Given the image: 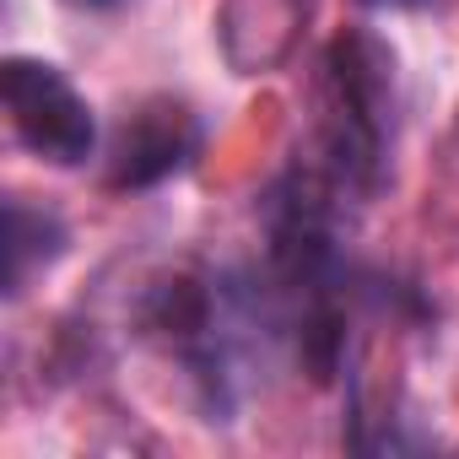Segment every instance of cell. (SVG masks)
Returning <instances> with one entry per match:
<instances>
[{
	"instance_id": "1",
	"label": "cell",
	"mask_w": 459,
	"mask_h": 459,
	"mask_svg": "<svg viewBox=\"0 0 459 459\" xmlns=\"http://www.w3.org/2000/svg\"><path fill=\"white\" fill-rule=\"evenodd\" d=\"M394 49L373 28H346L330 39L314 87V135L303 162L319 168L351 205H368L384 189L394 146Z\"/></svg>"
},
{
	"instance_id": "2",
	"label": "cell",
	"mask_w": 459,
	"mask_h": 459,
	"mask_svg": "<svg viewBox=\"0 0 459 459\" xmlns=\"http://www.w3.org/2000/svg\"><path fill=\"white\" fill-rule=\"evenodd\" d=\"M0 98L12 114L17 146H28L49 168H82L98 152V119L92 103L71 87V76L49 60L12 55L0 65Z\"/></svg>"
},
{
	"instance_id": "3",
	"label": "cell",
	"mask_w": 459,
	"mask_h": 459,
	"mask_svg": "<svg viewBox=\"0 0 459 459\" xmlns=\"http://www.w3.org/2000/svg\"><path fill=\"white\" fill-rule=\"evenodd\" d=\"M205 130L195 119L189 103L178 98H146L135 103L119 130H114V146H108V189H157L168 184L173 173H184L200 152Z\"/></svg>"
},
{
	"instance_id": "4",
	"label": "cell",
	"mask_w": 459,
	"mask_h": 459,
	"mask_svg": "<svg viewBox=\"0 0 459 459\" xmlns=\"http://www.w3.org/2000/svg\"><path fill=\"white\" fill-rule=\"evenodd\" d=\"M71 233L49 205H28L22 195L6 200V227H0V260H6V298H22L33 276H44L65 255Z\"/></svg>"
},
{
	"instance_id": "5",
	"label": "cell",
	"mask_w": 459,
	"mask_h": 459,
	"mask_svg": "<svg viewBox=\"0 0 459 459\" xmlns=\"http://www.w3.org/2000/svg\"><path fill=\"white\" fill-rule=\"evenodd\" d=\"M362 12H427V6H443V0H357Z\"/></svg>"
},
{
	"instance_id": "6",
	"label": "cell",
	"mask_w": 459,
	"mask_h": 459,
	"mask_svg": "<svg viewBox=\"0 0 459 459\" xmlns=\"http://www.w3.org/2000/svg\"><path fill=\"white\" fill-rule=\"evenodd\" d=\"M65 6H76V12H114L119 0H65Z\"/></svg>"
}]
</instances>
